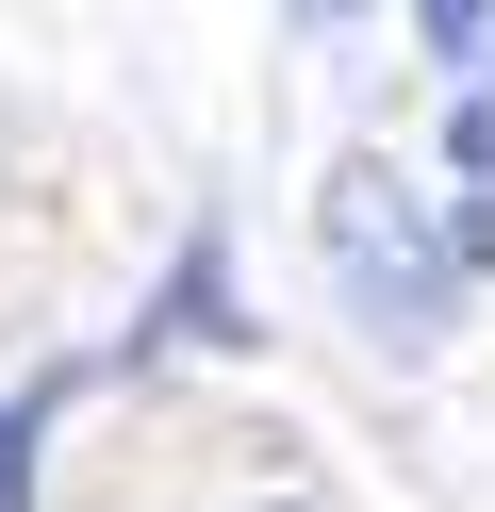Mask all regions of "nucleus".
Wrapping results in <instances>:
<instances>
[{
  "label": "nucleus",
  "mask_w": 495,
  "mask_h": 512,
  "mask_svg": "<svg viewBox=\"0 0 495 512\" xmlns=\"http://www.w3.org/2000/svg\"><path fill=\"white\" fill-rule=\"evenodd\" d=\"M413 17H429V50H479V17H495V0H413Z\"/></svg>",
  "instance_id": "f257e3e1"
},
{
  "label": "nucleus",
  "mask_w": 495,
  "mask_h": 512,
  "mask_svg": "<svg viewBox=\"0 0 495 512\" xmlns=\"http://www.w3.org/2000/svg\"><path fill=\"white\" fill-rule=\"evenodd\" d=\"M0 512H17V413H0Z\"/></svg>",
  "instance_id": "f03ea898"
},
{
  "label": "nucleus",
  "mask_w": 495,
  "mask_h": 512,
  "mask_svg": "<svg viewBox=\"0 0 495 512\" xmlns=\"http://www.w3.org/2000/svg\"><path fill=\"white\" fill-rule=\"evenodd\" d=\"M297 17H347V0H297Z\"/></svg>",
  "instance_id": "7ed1b4c3"
}]
</instances>
